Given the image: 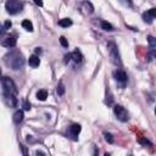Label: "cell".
<instances>
[{
	"label": "cell",
	"instance_id": "obj_1",
	"mask_svg": "<svg viewBox=\"0 0 156 156\" xmlns=\"http://www.w3.org/2000/svg\"><path fill=\"white\" fill-rule=\"evenodd\" d=\"M5 62L7 66H10L12 70H20V68L23 67L25 65V59L23 56L18 53V51H11L10 54L6 55V59H5Z\"/></svg>",
	"mask_w": 156,
	"mask_h": 156
},
{
	"label": "cell",
	"instance_id": "obj_2",
	"mask_svg": "<svg viewBox=\"0 0 156 156\" xmlns=\"http://www.w3.org/2000/svg\"><path fill=\"white\" fill-rule=\"evenodd\" d=\"M107 51L110 55V59H111V62L116 66H122V61H121V56L120 53H118V48L117 45L113 42H109L107 43Z\"/></svg>",
	"mask_w": 156,
	"mask_h": 156
},
{
	"label": "cell",
	"instance_id": "obj_3",
	"mask_svg": "<svg viewBox=\"0 0 156 156\" xmlns=\"http://www.w3.org/2000/svg\"><path fill=\"white\" fill-rule=\"evenodd\" d=\"M3 83V89H4V95H16L17 88L16 84L13 83V81L9 77H4L1 79Z\"/></svg>",
	"mask_w": 156,
	"mask_h": 156
},
{
	"label": "cell",
	"instance_id": "obj_4",
	"mask_svg": "<svg viewBox=\"0 0 156 156\" xmlns=\"http://www.w3.org/2000/svg\"><path fill=\"white\" fill-rule=\"evenodd\" d=\"M5 9L10 15H16L23 10V3L18 1V0H7L5 3Z\"/></svg>",
	"mask_w": 156,
	"mask_h": 156
},
{
	"label": "cell",
	"instance_id": "obj_5",
	"mask_svg": "<svg viewBox=\"0 0 156 156\" xmlns=\"http://www.w3.org/2000/svg\"><path fill=\"white\" fill-rule=\"evenodd\" d=\"M113 113H115V116H116V118L118 121H121V122H127L128 121V112H127V110L121 106V105H115L113 106Z\"/></svg>",
	"mask_w": 156,
	"mask_h": 156
},
{
	"label": "cell",
	"instance_id": "obj_6",
	"mask_svg": "<svg viewBox=\"0 0 156 156\" xmlns=\"http://www.w3.org/2000/svg\"><path fill=\"white\" fill-rule=\"evenodd\" d=\"M113 77H115V79H116L121 85H125L127 83V81H128L126 72L122 71V70H116V71H115L113 72Z\"/></svg>",
	"mask_w": 156,
	"mask_h": 156
},
{
	"label": "cell",
	"instance_id": "obj_7",
	"mask_svg": "<svg viewBox=\"0 0 156 156\" xmlns=\"http://www.w3.org/2000/svg\"><path fill=\"white\" fill-rule=\"evenodd\" d=\"M81 126L77 125V123H75V125H72L70 127V129H68V137L70 138H72L73 140H77L78 139V134L81 133Z\"/></svg>",
	"mask_w": 156,
	"mask_h": 156
},
{
	"label": "cell",
	"instance_id": "obj_8",
	"mask_svg": "<svg viewBox=\"0 0 156 156\" xmlns=\"http://www.w3.org/2000/svg\"><path fill=\"white\" fill-rule=\"evenodd\" d=\"M155 16H156V9L153 7V9H150L149 11L143 13V20L146 23H153V20L155 18Z\"/></svg>",
	"mask_w": 156,
	"mask_h": 156
},
{
	"label": "cell",
	"instance_id": "obj_9",
	"mask_svg": "<svg viewBox=\"0 0 156 156\" xmlns=\"http://www.w3.org/2000/svg\"><path fill=\"white\" fill-rule=\"evenodd\" d=\"M70 55H71V60H73V62L77 63V65H79V63H82V61H83V55L78 51V50L71 53Z\"/></svg>",
	"mask_w": 156,
	"mask_h": 156
},
{
	"label": "cell",
	"instance_id": "obj_10",
	"mask_svg": "<svg viewBox=\"0 0 156 156\" xmlns=\"http://www.w3.org/2000/svg\"><path fill=\"white\" fill-rule=\"evenodd\" d=\"M1 45L5 48H13V47H16V39L13 37H9V38L3 39Z\"/></svg>",
	"mask_w": 156,
	"mask_h": 156
},
{
	"label": "cell",
	"instance_id": "obj_11",
	"mask_svg": "<svg viewBox=\"0 0 156 156\" xmlns=\"http://www.w3.org/2000/svg\"><path fill=\"white\" fill-rule=\"evenodd\" d=\"M23 117H25V115H23V111L22 110H17V111L13 113V117H12V120L13 122L16 123V125H20V123L23 121Z\"/></svg>",
	"mask_w": 156,
	"mask_h": 156
},
{
	"label": "cell",
	"instance_id": "obj_12",
	"mask_svg": "<svg viewBox=\"0 0 156 156\" xmlns=\"http://www.w3.org/2000/svg\"><path fill=\"white\" fill-rule=\"evenodd\" d=\"M4 98H5V101L9 106L15 107L17 105V99L15 98V95H4Z\"/></svg>",
	"mask_w": 156,
	"mask_h": 156
},
{
	"label": "cell",
	"instance_id": "obj_13",
	"mask_svg": "<svg viewBox=\"0 0 156 156\" xmlns=\"http://www.w3.org/2000/svg\"><path fill=\"white\" fill-rule=\"evenodd\" d=\"M28 63H29V66L31 67H38L39 66V63H40V60H39V57L37 56V55H32V56L29 57V60H28Z\"/></svg>",
	"mask_w": 156,
	"mask_h": 156
},
{
	"label": "cell",
	"instance_id": "obj_14",
	"mask_svg": "<svg viewBox=\"0 0 156 156\" xmlns=\"http://www.w3.org/2000/svg\"><path fill=\"white\" fill-rule=\"evenodd\" d=\"M48 98V91L47 90H38V93H37V99L40 100V101H44V100H47Z\"/></svg>",
	"mask_w": 156,
	"mask_h": 156
},
{
	"label": "cell",
	"instance_id": "obj_15",
	"mask_svg": "<svg viewBox=\"0 0 156 156\" xmlns=\"http://www.w3.org/2000/svg\"><path fill=\"white\" fill-rule=\"evenodd\" d=\"M22 27L28 32H33V25H32V22L29 20H25L23 22H22Z\"/></svg>",
	"mask_w": 156,
	"mask_h": 156
},
{
	"label": "cell",
	"instance_id": "obj_16",
	"mask_svg": "<svg viewBox=\"0 0 156 156\" xmlns=\"http://www.w3.org/2000/svg\"><path fill=\"white\" fill-rule=\"evenodd\" d=\"M72 25V20L71 18H62V20L59 21V26H61V27H70Z\"/></svg>",
	"mask_w": 156,
	"mask_h": 156
},
{
	"label": "cell",
	"instance_id": "obj_17",
	"mask_svg": "<svg viewBox=\"0 0 156 156\" xmlns=\"http://www.w3.org/2000/svg\"><path fill=\"white\" fill-rule=\"evenodd\" d=\"M101 28H103L104 31H106V32H112V31H113L112 25L109 23V22H106V21H103V22H101Z\"/></svg>",
	"mask_w": 156,
	"mask_h": 156
},
{
	"label": "cell",
	"instance_id": "obj_18",
	"mask_svg": "<svg viewBox=\"0 0 156 156\" xmlns=\"http://www.w3.org/2000/svg\"><path fill=\"white\" fill-rule=\"evenodd\" d=\"M83 7H84L85 12H88V13H93V11H94L93 5H91L90 3H88V1H85V3L83 4Z\"/></svg>",
	"mask_w": 156,
	"mask_h": 156
},
{
	"label": "cell",
	"instance_id": "obj_19",
	"mask_svg": "<svg viewBox=\"0 0 156 156\" xmlns=\"http://www.w3.org/2000/svg\"><path fill=\"white\" fill-rule=\"evenodd\" d=\"M56 91H57V94H59V95H63V94H65V87H63L62 82H60V83L57 84Z\"/></svg>",
	"mask_w": 156,
	"mask_h": 156
},
{
	"label": "cell",
	"instance_id": "obj_20",
	"mask_svg": "<svg viewBox=\"0 0 156 156\" xmlns=\"http://www.w3.org/2000/svg\"><path fill=\"white\" fill-rule=\"evenodd\" d=\"M104 137H105V140H106L107 143H110V144H113L115 139H113L112 134H110V133H104Z\"/></svg>",
	"mask_w": 156,
	"mask_h": 156
},
{
	"label": "cell",
	"instance_id": "obj_21",
	"mask_svg": "<svg viewBox=\"0 0 156 156\" xmlns=\"http://www.w3.org/2000/svg\"><path fill=\"white\" fill-rule=\"evenodd\" d=\"M139 143L141 144V145H144V146H153V143H151V141H149L148 139H145V138H140L139 139Z\"/></svg>",
	"mask_w": 156,
	"mask_h": 156
},
{
	"label": "cell",
	"instance_id": "obj_22",
	"mask_svg": "<svg viewBox=\"0 0 156 156\" xmlns=\"http://www.w3.org/2000/svg\"><path fill=\"white\" fill-rule=\"evenodd\" d=\"M120 3L123 6H127V7H132V5H133L132 0H120Z\"/></svg>",
	"mask_w": 156,
	"mask_h": 156
},
{
	"label": "cell",
	"instance_id": "obj_23",
	"mask_svg": "<svg viewBox=\"0 0 156 156\" xmlns=\"http://www.w3.org/2000/svg\"><path fill=\"white\" fill-rule=\"evenodd\" d=\"M60 43L63 48H68V42H67V39L65 38V37H60Z\"/></svg>",
	"mask_w": 156,
	"mask_h": 156
},
{
	"label": "cell",
	"instance_id": "obj_24",
	"mask_svg": "<svg viewBox=\"0 0 156 156\" xmlns=\"http://www.w3.org/2000/svg\"><path fill=\"white\" fill-rule=\"evenodd\" d=\"M23 109L26 110V111H29V110H31V105L27 103V101H25V103H23Z\"/></svg>",
	"mask_w": 156,
	"mask_h": 156
},
{
	"label": "cell",
	"instance_id": "obj_25",
	"mask_svg": "<svg viewBox=\"0 0 156 156\" xmlns=\"http://www.w3.org/2000/svg\"><path fill=\"white\" fill-rule=\"evenodd\" d=\"M11 26H12V23H11L10 21H6V22H5V29H9Z\"/></svg>",
	"mask_w": 156,
	"mask_h": 156
},
{
	"label": "cell",
	"instance_id": "obj_26",
	"mask_svg": "<svg viewBox=\"0 0 156 156\" xmlns=\"http://www.w3.org/2000/svg\"><path fill=\"white\" fill-rule=\"evenodd\" d=\"M34 3H35V5H38V6H43V0H34Z\"/></svg>",
	"mask_w": 156,
	"mask_h": 156
},
{
	"label": "cell",
	"instance_id": "obj_27",
	"mask_svg": "<svg viewBox=\"0 0 156 156\" xmlns=\"http://www.w3.org/2000/svg\"><path fill=\"white\" fill-rule=\"evenodd\" d=\"M70 61H71V55L68 54V55H66V56H65V63L70 62Z\"/></svg>",
	"mask_w": 156,
	"mask_h": 156
},
{
	"label": "cell",
	"instance_id": "obj_28",
	"mask_svg": "<svg viewBox=\"0 0 156 156\" xmlns=\"http://www.w3.org/2000/svg\"><path fill=\"white\" fill-rule=\"evenodd\" d=\"M35 54L37 55H38V54L40 55V54H42V49H40V48H35Z\"/></svg>",
	"mask_w": 156,
	"mask_h": 156
},
{
	"label": "cell",
	"instance_id": "obj_29",
	"mask_svg": "<svg viewBox=\"0 0 156 156\" xmlns=\"http://www.w3.org/2000/svg\"><path fill=\"white\" fill-rule=\"evenodd\" d=\"M20 146L22 148V151H23V154H25V155H27V150L25 149V146H23V145H20Z\"/></svg>",
	"mask_w": 156,
	"mask_h": 156
},
{
	"label": "cell",
	"instance_id": "obj_30",
	"mask_svg": "<svg viewBox=\"0 0 156 156\" xmlns=\"http://www.w3.org/2000/svg\"><path fill=\"white\" fill-rule=\"evenodd\" d=\"M35 154H37V155H44V153H42V151H37Z\"/></svg>",
	"mask_w": 156,
	"mask_h": 156
},
{
	"label": "cell",
	"instance_id": "obj_31",
	"mask_svg": "<svg viewBox=\"0 0 156 156\" xmlns=\"http://www.w3.org/2000/svg\"><path fill=\"white\" fill-rule=\"evenodd\" d=\"M0 81H1V71H0Z\"/></svg>",
	"mask_w": 156,
	"mask_h": 156
}]
</instances>
